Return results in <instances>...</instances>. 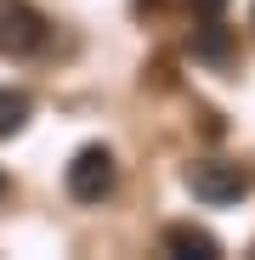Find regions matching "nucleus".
I'll use <instances>...</instances> for the list:
<instances>
[{"label":"nucleus","mask_w":255,"mask_h":260,"mask_svg":"<svg viewBox=\"0 0 255 260\" xmlns=\"http://www.w3.org/2000/svg\"><path fill=\"white\" fill-rule=\"evenodd\" d=\"M187 6H193L199 17H221V12H227V0H187Z\"/></svg>","instance_id":"0eeeda50"},{"label":"nucleus","mask_w":255,"mask_h":260,"mask_svg":"<svg viewBox=\"0 0 255 260\" xmlns=\"http://www.w3.org/2000/svg\"><path fill=\"white\" fill-rule=\"evenodd\" d=\"M29 113H34L29 91H12V85H0V142H6V136H17V130L29 124Z\"/></svg>","instance_id":"39448f33"},{"label":"nucleus","mask_w":255,"mask_h":260,"mask_svg":"<svg viewBox=\"0 0 255 260\" xmlns=\"http://www.w3.org/2000/svg\"><path fill=\"white\" fill-rule=\"evenodd\" d=\"M187 192L199 198V204H238L244 192H249V176H244V170L238 164H227V158H199V164H187Z\"/></svg>","instance_id":"f03ea898"},{"label":"nucleus","mask_w":255,"mask_h":260,"mask_svg":"<svg viewBox=\"0 0 255 260\" xmlns=\"http://www.w3.org/2000/svg\"><path fill=\"white\" fill-rule=\"evenodd\" d=\"M119 181V170H114V153L108 147H79L74 164H68V198L79 204H102Z\"/></svg>","instance_id":"7ed1b4c3"},{"label":"nucleus","mask_w":255,"mask_h":260,"mask_svg":"<svg viewBox=\"0 0 255 260\" xmlns=\"http://www.w3.org/2000/svg\"><path fill=\"white\" fill-rule=\"evenodd\" d=\"M46 34H51V23H46L40 6H29V0H0V57L23 62L34 51H46Z\"/></svg>","instance_id":"f257e3e1"},{"label":"nucleus","mask_w":255,"mask_h":260,"mask_svg":"<svg viewBox=\"0 0 255 260\" xmlns=\"http://www.w3.org/2000/svg\"><path fill=\"white\" fill-rule=\"evenodd\" d=\"M193 51H199L204 62H227V28H221L216 17H204V28L193 34Z\"/></svg>","instance_id":"423d86ee"},{"label":"nucleus","mask_w":255,"mask_h":260,"mask_svg":"<svg viewBox=\"0 0 255 260\" xmlns=\"http://www.w3.org/2000/svg\"><path fill=\"white\" fill-rule=\"evenodd\" d=\"M164 249H170V254H182V260H221V243L210 238L204 226H193V221L164 226Z\"/></svg>","instance_id":"20e7f679"},{"label":"nucleus","mask_w":255,"mask_h":260,"mask_svg":"<svg viewBox=\"0 0 255 260\" xmlns=\"http://www.w3.org/2000/svg\"><path fill=\"white\" fill-rule=\"evenodd\" d=\"M249 23H255V12H249Z\"/></svg>","instance_id":"1a4fd4ad"},{"label":"nucleus","mask_w":255,"mask_h":260,"mask_svg":"<svg viewBox=\"0 0 255 260\" xmlns=\"http://www.w3.org/2000/svg\"><path fill=\"white\" fill-rule=\"evenodd\" d=\"M0 192H6V176H0Z\"/></svg>","instance_id":"6e6552de"}]
</instances>
